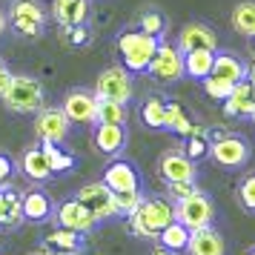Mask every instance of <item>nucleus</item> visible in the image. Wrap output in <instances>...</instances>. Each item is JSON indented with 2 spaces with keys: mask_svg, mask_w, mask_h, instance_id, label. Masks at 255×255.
I'll list each match as a JSON object with an SVG mask.
<instances>
[{
  "mask_svg": "<svg viewBox=\"0 0 255 255\" xmlns=\"http://www.w3.org/2000/svg\"><path fill=\"white\" fill-rule=\"evenodd\" d=\"M155 49H158V37L146 35L140 29L124 32L118 37V52L124 55V66L129 72H146L149 69V60L155 58Z\"/></svg>",
  "mask_w": 255,
  "mask_h": 255,
  "instance_id": "1",
  "label": "nucleus"
},
{
  "mask_svg": "<svg viewBox=\"0 0 255 255\" xmlns=\"http://www.w3.org/2000/svg\"><path fill=\"white\" fill-rule=\"evenodd\" d=\"M6 109L12 112H20V115H29V112H40L43 109V86L37 78H29V75H12V86L9 92L0 98Z\"/></svg>",
  "mask_w": 255,
  "mask_h": 255,
  "instance_id": "2",
  "label": "nucleus"
},
{
  "mask_svg": "<svg viewBox=\"0 0 255 255\" xmlns=\"http://www.w3.org/2000/svg\"><path fill=\"white\" fill-rule=\"evenodd\" d=\"M9 23L20 37H40L46 23V9L37 0H14L9 6Z\"/></svg>",
  "mask_w": 255,
  "mask_h": 255,
  "instance_id": "3",
  "label": "nucleus"
},
{
  "mask_svg": "<svg viewBox=\"0 0 255 255\" xmlns=\"http://www.w3.org/2000/svg\"><path fill=\"white\" fill-rule=\"evenodd\" d=\"M215 218V207H212V198L204 195L198 189L195 195L184 198L175 204V221H181L186 230H201V227H209Z\"/></svg>",
  "mask_w": 255,
  "mask_h": 255,
  "instance_id": "4",
  "label": "nucleus"
},
{
  "mask_svg": "<svg viewBox=\"0 0 255 255\" xmlns=\"http://www.w3.org/2000/svg\"><path fill=\"white\" fill-rule=\"evenodd\" d=\"M95 95L104 101H118V104H129L132 101V75L127 66H109L98 75L95 83Z\"/></svg>",
  "mask_w": 255,
  "mask_h": 255,
  "instance_id": "5",
  "label": "nucleus"
},
{
  "mask_svg": "<svg viewBox=\"0 0 255 255\" xmlns=\"http://www.w3.org/2000/svg\"><path fill=\"white\" fill-rule=\"evenodd\" d=\"M207 152L221 169H238L250 161V143L241 135H221L218 140L209 143Z\"/></svg>",
  "mask_w": 255,
  "mask_h": 255,
  "instance_id": "6",
  "label": "nucleus"
},
{
  "mask_svg": "<svg viewBox=\"0 0 255 255\" xmlns=\"http://www.w3.org/2000/svg\"><path fill=\"white\" fill-rule=\"evenodd\" d=\"M152 78H158L163 83H172L178 78H184V55L178 52V46H169L158 40V49H155V58L149 60V69H146Z\"/></svg>",
  "mask_w": 255,
  "mask_h": 255,
  "instance_id": "7",
  "label": "nucleus"
},
{
  "mask_svg": "<svg viewBox=\"0 0 255 255\" xmlns=\"http://www.w3.org/2000/svg\"><path fill=\"white\" fill-rule=\"evenodd\" d=\"M78 201L98 218V224L115 215V192H112L104 181H95V184L81 186V189H78Z\"/></svg>",
  "mask_w": 255,
  "mask_h": 255,
  "instance_id": "8",
  "label": "nucleus"
},
{
  "mask_svg": "<svg viewBox=\"0 0 255 255\" xmlns=\"http://www.w3.org/2000/svg\"><path fill=\"white\" fill-rule=\"evenodd\" d=\"M69 132V118L63 115L60 106H43L35 118V135L40 143H60Z\"/></svg>",
  "mask_w": 255,
  "mask_h": 255,
  "instance_id": "9",
  "label": "nucleus"
},
{
  "mask_svg": "<svg viewBox=\"0 0 255 255\" xmlns=\"http://www.w3.org/2000/svg\"><path fill=\"white\" fill-rule=\"evenodd\" d=\"M63 115L69 118V124H95V109H98V95L89 89H69L63 98Z\"/></svg>",
  "mask_w": 255,
  "mask_h": 255,
  "instance_id": "10",
  "label": "nucleus"
},
{
  "mask_svg": "<svg viewBox=\"0 0 255 255\" xmlns=\"http://www.w3.org/2000/svg\"><path fill=\"white\" fill-rule=\"evenodd\" d=\"M178 52H198V49H207V52H218V35L209 29L207 23H186L178 32Z\"/></svg>",
  "mask_w": 255,
  "mask_h": 255,
  "instance_id": "11",
  "label": "nucleus"
},
{
  "mask_svg": "<svg viewBox=\"0 0 255 255\" xmlns=\"http://www.w3.org/2000/svg\"><path fill=\"white\" fill-rule=\"evenodd\" d=\"M158 175L166 184H181V181H195V161L186 158V152H166L158 161Z\"/></svg>",
  "mask_w": 255,
  "mask_h": 255,
  "instance_id": "12",
  "label": "nucleus"
},
{
  "mask_svg": "<svg viewBox=\"0 0 255 255\" xmlns=\"http://www.w3.org/2000/svg\"><path fill=\"white\" fill-rule=\"evenodd\" d=\"M55 221H58L63 230H72V232H89L98 224V218L83 207L78 198L75 201H63L58 207V212H55Z\"/></svg>",
  "mask_w": 255,
  "mask_h": 255,
  "instance_id": "13",
  "label": "nucleus"
},
{
  "mask_svg": "<svg viewBox=\"0 0 255 255\" xmlns=\"http://www.w3.org/2000/svg\"><path fill=\"white\" fill-rule=\"evenodd\" d=\"M23 192L14 186H0V230H12L23 224Z\"/></svg>",
  "mask_w": 255,
  "mask_h": 255,
  "instance_id": "14",
  "label": "nucleus"
},
{
  "mask_svg": "<svg viewBox=\"0 0 255 255\" xmlns=\"http://www.w3.org/2000/svg\"><path fill=\"white\" fill-rule=\"evenodd\" d=\"M138 215L146 221V227L158 235L163 227H169L175 221V204L172 201H163V198H146V201L140 204Z\"/></svg>",
  "mask_w": 255,
  "mask_h": 255,
  "instance_id": "15",
  "label": "nucleus"
},
{
  "mask_svg": "<svg viewBox=\"0 0 255 255\" xmlns=\"http://www.w3.org/2000/svg\"><path fill=\"white\" fill-rule=\"evenodd\" d=\"M186 253L189 255H227V244L221 238V232L209 227H201V230L189 232V244H186Z\"/></svg>",
  "mask_w": 255,
  "mask_h": 255,
  "instance_id": "16",
  "label": "nucleus"
},
{
  "mask_svg": "<svg viewBox=\"0 0 255 255\" xmlns=\"http://www.w3.org/2000/svg\"><path fill=\"white\" fill-rule=\"evenodd\" d=\"M52 17L63 29L83 26L89 17V0H52Z\"/></svg>",
  "mask_w": 255,
  "mask_h": 255,
  "instance_id": "17",
  "label": "nucleus"
},
{
  "mask_svg": "<svg viewBox=\"0 0 255 255\" xmlns=\"http://www.w3.org/2000/svg\"><path fill=\"white\" fill-rule=\"evenodd\" d=\"M127 146V129L121 124H98L95 129V149L104 155H118Z\"/></svg>",
  "mask_w": 255,
  "mask_h": 255,
  "instance_id": "18",
  "label": "nucleus"
},
{
  "mask_svg": "<svg viewBox=\"0 0 255 255\" xmlns=\"http://www.w3.org/2000/svg\"><path fill=\"white\" fill-rule=\"evenodd\" d=\"M20 169H23V175L29 181H35V184H43V181H49V178L55 175L40 146H32V149H26L23 155H20Z\"/></svg>",
  "mask_w": 255,
  "mask_h": 255,
  "instance_id": "19",
  "label": "nucleus"
},
{
  "mask_svg": "<svg viewBox=\"0 0 255 255\" xmlns=\"http://www.w3.org/2000/svg\"><path fill=\"white\" fill-rule=\"evenodd\" d=\"M43 250L49 255H78L81 253V232L72 230H55L43 238Z\"/></svg>",
  "mask_w": 255,
  "mask_h": 255,
  "instance_id": "20",
  "label": "nucleus"
},
{
  "mask_svg": "<svg viewBox=\"0 0 255 255\" xmlns=\"http://www.w3.org/2000/svg\"><path fill=\"white\" fill-rule=\"evenodd\" d=\"M104 184L112 192H129V189H138V172L124 161L109 163V169L104 172Z\"/></svg>",
  "mask_w": 255,
  "mask_h": 255,
  "instance_id": "21",
  "label": "nucleus"
},
{
  "mask_svg": "<svg viewBox=\"0 0 255 255\" xmlns=\"http://www.w3.org/2000/svg\"><path fill=\"white\" fill-rule=\"evenodd\" d=\"M212 63H215V52L198 49V52H186L184 55V75H189L192 81H204L212 75Z\"/></svg>",
  "mask_w": 255,
  "mask_h": 255,
  "instance_id": "22",
  "label": "nucleus"
},
{
  "mask_svg": "<svg viewBox=\"0 0 255 255\" xmlns=\"http://www.w3.org/2000/svg\"><path fill=\"white\" fill-rule=\"evenodd\" d=\"M212 75H218V78L232 81V83H241V81H247V66L235 55H230V52H215Z\"/></svg>",
  "mask_w": 255,
  "mask_h": 255,
  "instance_id": "23",
  "label": "nucleus"
},
{
  "mask_svg": "<svg viewBox=\"0 0 255 255\" xmlns=\"http://www.w3.org/2000/svg\"><path fill=\"white\" fill-rule=\"evenodd\" d=\"M49 212H52V201H49L46 192H40V189L23 192V218L26 221H46Z\"/></svg>",
  "mask_w": 255,
  "mask_h": 255,
  "instance_id": "24",
  "label": "nucleus"
},
{
  "mask_svg": "<svg viewBox=\"0 0 255 255\" xmlns=\"http://www.w3.org/2000/svg\"><path fill=\"white\" fill-rule=\"evenodd\" d=\"M189 232L181 221H172L169 227H163L161 232H158V244L161 247H166V250H172V253H184L186 244H189Z\"/></svg>",
  "mask_w": 255,
  "mask_h": 255,
  "instance_id": "25",
  "label": "nucleus"
},
{
  "mask_svg": "<svg viewBox=\"0 0 255 255\" xmlns=\"http://www.w3.org/2000/svg\"><path fill=\"white\" fill-rule=\"evenodd\" d=\"M232 29L244 37H255V3L253 0H241L232 9Z\"/></svg>",
  "mask_w": 255,
  "mask_h": 255,
  "instance_id": "26",
  "label": "nucleus"
},
{
  "mask_svg": "<svg viewBox=\"0 0 255 255\" xmlns=\"http://www.w3.org/2000/svg\"><path fill=\"white\" fill-rule=\"evenodd\" d=\"M163 129H172V132H178V135L189 138L195 127H192V121L186 118V112H184L181 104H166L163 106Z\"/></svg>",
  "mask_w": 255,
  "mask_h": 255,
  "instance_id": "27",
  "label": "nucleus"
},
{
  "mask_svg": "<svg viewBox=\"0 0 255 255\" xmlns=\"http://www.w3.org/2000/svg\"><path fill=\"white\" fill-rule=\"evenodd\" d=\"M127 104H118V101H104L98 98V109H95V121L98 124H127Z\"/></svg>",
  "mask_w": 255,
  "mask_h": 255,
  "instance_id": "28",
  "label": "nucleus"
},
{
  "mask_svg": "<svg viewBox=\"0 0 255 255\" xmlns=\"http://www.w3.org/2000/svg\"><path fill=\"white\" fill-rule=\"evenodd\" d=\"M146 201V195L140 189H129V192H115V215L129 218L132 212H138L140 204Z\"/></svg>",
  "mask_w": 255,
  "mask_h": 255,
  "instance_id": "29",
  "label": "nucleus"
},
{
  "mask_svg": "<svg viewBox=\"0 0 255 255\" xmlns=\"http://www.w3.org/2000/svg\"><path fill=\"white\" fill-rule=\"evenodd\" d=\"M40 149H43V155H46L52 172H66V169H72V166H75V158H72V155H66V152H60L58 143H40Z\"/></svg>",
  "mask_w": 255,
  "mask_h": 255,
  "instance_id": "30",
  "label": "nucleus"
},
{
  "mask_svg": "<svg viewBox=\"0 0 255 255\" xmlns=\"http://www.w3.org/2000/svg\"><path fill=\"white\" fill-rule=\"evenodd\" d=\"M201 83H204V89H207V95L212 101H230L232 98V86H235L232 81H224L218 75H209V78H204Z\"/></svg>",
  "mask_w": 255,
  "mask_h": 255,
  "instance_id": "31",
  "label": "nucleus"
},
{
  "mask_svg": "<svg viewBox=\"0 0 255 255\" xmlns=\"http://www.w3.org/2000/svg\"><path fill=\"white\" fill-rule=\"evenodd\" d=\"M140 32H146L152 37H161L166 32V17L158 9H146V12L140 14Z\"/></svg>",
  "mask_w": 255,
  "mask_h": 255,
  "instance_id": "32",
  "label": "nucleus"
},
{
  "mask_svg": "<svg viewBox=\"0 0 255 255\" xmlns=\"http://www.w3.org/2000/svg\"><path fill=\"white\" fill-rule=\"evenodd\" d=\"M163 101L161 98H149L146 104H143V112H140V118H143V124L149 129H163Z\"/></svg>",
  "mask_w": 255,
  "mask_h": 255,
  "instance_id": "33",
  "label": "nucleus"
},
{
  "mask_svg": "<svg viewBox=\"0 0 255 255\" xmlns=\"http://www.w3.org/2000/svg\"><path fill=\"white\" fill-rule=\"evenodd\" d=\"M238 201H241V207L247 209V212L255 215V172L247 175L241 181V186H238Z\"/></svg>",
  "mask_w": 255,
  "mask_h": 255,
  "instance_id": "34",
  "label": "nucleus"
},
{
  "mask_svg": "<svg viewBox=\"0 0 255 255\" xmlns=\"http://www.w3.org/2000/svg\"><path fill=\"white\" fill-rule=\"evenodd\" d=\"M166 189H169V198H172V204H178V201H184V198H189V195H195V192H198L195 181H181V184H169Z\"/></svg>",
  "mask_w": 255,
  "mask_h": 255,
  "instance_id": "35",
  "label": "nucleus"
},
{
  "mask_svg": "<svg viewBox=\"0 0 255 255\" xmlns=\"http://www.w3.org/2000/svg\"><path fill=\"white\" fill-rule=\"evenodd\" d=\"M129 230H132V235H138V238H158V235L146 227V221L140 218L138 212H132V215H129Z\"/></svg>",
  "mask_w": 255,
  "mask_h": 255,
  "instance_id": "36",
  "label": "nucleus"
},
{
  "mask_svg": "<svg viewBox=\"0 0 255 255\" xmlns=\"http://www.w3.org/2000/svg\"><path fill=\"white\" fill-rule=\"evenodd\" d=\"M207 140L204 138H186V158H192V161H198V158H204L207 155Z\"/></svg>",
  "mask_w": 255,
  "mask_h": 255,
  "instance_id": "37",
  "label": "nucleus"
},
{
  "mask_svg": "<svg viewBox=\"0 0 255 255\" xmlns=\"http://www.w3.org/2000/svg\"><path fill=\"white\" fill-rule=\"evenodd\" d=\"M86 37H89V32H86V26H72V29H69V40L75 43V46H81V43H86Z\"/></svg>",
  "mask_w": 255,
  "mask_h": 255,
  "instance_id": "38",
  "label": "nucleus"
},
{
  "mask_svg": "<svg viewBox=\"0 0 255 255\" xmlns=\"http://www.w3.org/2000/svg\"><path fill=\"white\" fill-rule=\"evenodd\" d=\"M9 175H12V161L6 155H0V186L9 181Z\"/></svg>",
  "mask_w": 255,
  "mask_h": 255,
  "instance_id": "39",
  "label": "nucleus"
},
{
  "mask_svg": "<svg viewBox=\"0 0 255 255\" xmlns=\"http://www.w3.org/2000/svg\"><path fill=\"white\" fill-rule=\"evenodd\" d=\"M9 86H12V75H9V72H6V75H3V78H0V98H3V95L9 92Z\"/></svg>",
  "mask_w": 255,
  "mask_h": 255,
  "instance_id": "40",
  "label": "nucleus"
},
{
  "mask_svg": "<svg viewBox=\"0 0 255 255\" xmlns=\"http://www.w3.org/2000/svg\"><path fill=\"white\" fill-rule=\"evenodd\" d=\"M149 255H178V253H172V250H166V247H161V244H158V247H155Z\"/></svg>",
  "mask_w": 255,
  "mask_h": 255,
  "instance_id": "41",
  "label": "nucleus"
},
{
  "mask_svg": "<svg viewBox=\"0 0 255 255\" xmlns=\"http://www.w3.org/2000/svg\"><path fill=\"white\" fill-rule=\"evenodd\" d=\"M6 26H9V14H6L3 9H0V35L6 32Z\"/></svg>",
  "mask_w": 255,
  "mask_h": 255,
  "instance_id": "42",
  "label": "nucleus"
},
{
  "mask_svg": "<svg viewBox=\"0 0 255 255\" xmlns=\"http://www.w3.org/2000/svg\"><path fill=\"white\" fill-rule=\"evenodd\" d=\"M247 81H250V83H255V60L250 63V66H247Z\"/></svg>",
  "mask_w": 255,
  "mask_h": 255,
  "instance_id": "43",
  "label": "nucleus"
},
{
  "mask_svg": "<svg viewBox=\"0 0 255 255\" xmlns=\"http://www.w3.org/2000/svg\"><path fill=\"white\" fill-rule=\"evenodd\" d=\"M6 72H9V69H6V63H3V60H0V78H3V75H6Z\"/></svg>",
  "mask_w": 255,
  "mask_h": 255,
  "instance_id": "44",
  "label": "nucleus"
},
{
  "mask_svg": "<svg viewBox=\"0 0 255 255\" xmlns=\"http://www.w3.org/2000/svg\"><path fill=\"white\" fill-rule=\"evenodd\" d=\"M29 255H49L46 250H37V253H29Z\"/></svg>",
  "mask_w": 255,
  "mask_h": 255,
  "instance_id": "45",
  "label": "nucleus"
},
{
  "mask_svg": "<svg viewBox=\"0 0 255 255\" xmlns=\"http://www.w3.org/2000/svg\"><path fill=\"white\" fill-rule=\"evenodd\" d=\"M253 101H255V83H253Z\"/></svg>",
  "mask_w": 255,
  "mask_h": 255,
  "instance_id": "46",
  "label": "nucleus"
},
{
  "mask_svg": "<svg viewBox=\"0 0 255 255\" xmlns=\"http://www.w3.org/2000/svg\"><path fill=\"white\" fill-rule=\"evenodd\" d=\"M247 255H255V250H250V253H247Z\"/></svg>",
  "mask_w": 255,
  "mask_h": 255,
  "instance_id": "47",
  "label": "nucleus"
},
{
  "mask_svg": "<svg viewBox=\"0 0 255 255\" xmlns=\"http://www.w3.org/2000/svg\"><path fill=\"white\" fill-rule=\"evenodd\" d=\"M0 247H3V238H0Z\"/></svg>",
  "mask_w": 255,
  "mask_h": 255,
  "instance_id": "48",
  "label": "nucleus"
},
{
  "mask_svg": "<svg viewBox=\"0 0 255 255\" xmlns=\"http://www.w3.org/2000/svg\"><path fill=\"white\" fill-rule=\"evenodd\" d=\"M253 46H255V37H253Z\"/></svg>",
  "mask_w": 255,
  "mask_h": 255,
  "instance_id": "49",
  "label": "nucleus"
},
{
  "mask_svg": "<svg viewBox=\"0 0 255 255\" xmlns=\"http://www.w3.org/2000/svg\"><path fill=\"white\" fill-rule=\"evenodd\" d=\"M253 121H255V112H253Z\"/></svg>",
  "mask_w": 255,
  "mask_h": 255,
  "instance_id": "50",
  "label": "nucleus"
}]
</instances>
